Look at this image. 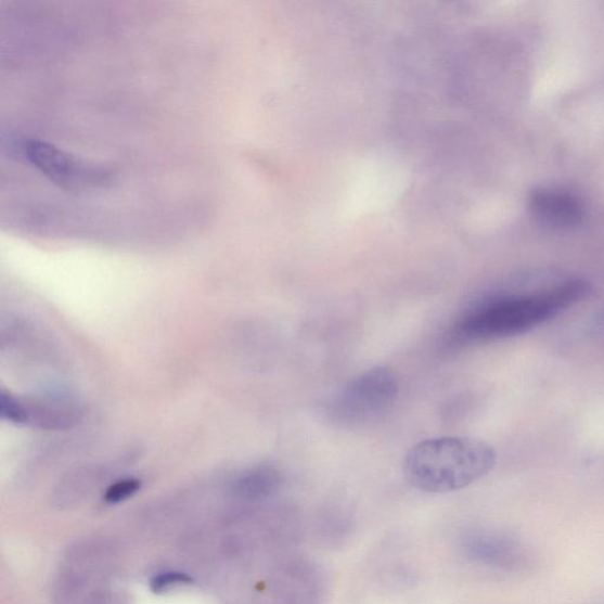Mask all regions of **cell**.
Here are the masks:
<instances>
[{
	"mask_svg": "<svg viewBox=\"0 0 604 604\" xmlns=\"http://www.w3.org/2000/svg\"><path fill=\"white\" fill-rule=\"evenodd\" d=\"M0 412H2L3 419L13 423L25 424L29 423L30 420L29 410L23 407L17 399L5 393L0 395Z\"/></svg>",
	"mask_w": 604,
	"mask_h": 604,
	"instance_id": "cell-6",
	"label": "cell"
},
{
	"mask_svg": "<svg viewBox=\"0 0 604 604\" xmlns=\"http://www.w3.org/2000/svg\"><path fill=\"white\" fill-rule=\"evenodd\" d=\"M589 293L586 281L574 279L548 291L493 300L464 318L454 335L465 342L513 337L554 319Z\"/></svg>",
	"mask_w": 604,
	"mask_h": 604,
	"instance_id": "cell-1",
	"label": "cell"
},
{
	"mask_svg": "<svg viewBox=\"0 0 604 604\" xmlns=\"http://www.w3.org/2000/svg\"><path fill=\"white\" fill-rule=\"evenodd\" d=\"M529 205L537 220L557 230L579 226L584 218L581 200L562 190L536 191L530 196Z\"/></svg>",
	"mask_w": 604,
	"mask_h": 604,
	"instance_id": "cell-4",
	"label": "cell"
},
{
	"mask_svg": "<svg viewBox=\"0 0 604 604\" xmlns=\"http://www.w3.org/2000/svg\"><path fill=\"white\" fill-rule=\"evenodd\" d=\"M192 579L190 576L184 574H177V573H168L158 575L152 582V588L154 592H165V590L171 587H178L182 584H190Z\"/></svg>",
	"mask_w": 604,
	"mask_h": 604,
	"instance_id": "cell-8",
	"label": "cell"
},
{
	"mask_svg": "<svg viewBox=\"0 0 604 604\" xmlns=\"http://www.w3.org/2000/svg\"><path fill=\"white\" fill-rule=\"evenodd\" d=\"M141 487V483L136 478H128L115 483L110 489L106 490L104 500L106 503L115 504L123 502L137 493Z\"/></svg>",
	"mask_w": 604,
	"mask_h": 604,
	"instance_id": "cell-7",
	"label": "cell"
},
{
	"mask_svg": "<svg viewBox=\"0 0 604 604\" xmlns=\"http://www.w3.org/2000/svg\"><path fill=\"white\" fill-rule=\"evenodd\" d=\"M283 473L277 466L261 465L249 470L237 481V488L249 498H267L283 486Z\"/></svg>",
	"mask_w": 604,
	"mask_h": 604,
	"instance_id": "cell-5",
	"label": "cell"
},
{
	"mask_svg": "<svg viewBox=\"0 0 604 604\" xmlns=\"http://www.w3.org/2000/svg\"><path fill=\"white\" fill-rule=\"evenodd\" d=\"M398 394L397 374L390 368H374L348 382L329 402L326 412L339 425H364L390 410Z\"/></svg>",
	"mask_w": 604,
	"mask_h": 604,
	"instance_id": "cell-3",
	"label": "cell"
},
{
	"mask_svg": "<svg viewBox=\"0 0 604 604\" xmlns=\"http://www.w3.org/2000/svg\"><path fill=\"white\" fill-rule=\"evenodd\" d=\"M496 462L498 453L486 441L462 436L439 437L423 440L408 452L404 474L415 489L448 493L486 477Z\"/></svg>",
	"mask_w": 604,
	"mask_h": 604,
	"instance_id": "cell-2",
	"label": "cell"
}]
</instances>
